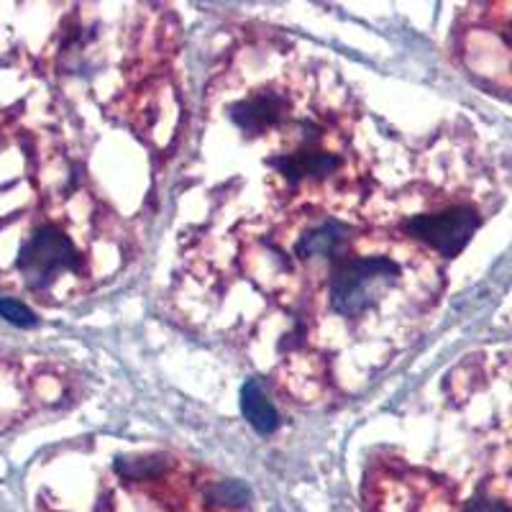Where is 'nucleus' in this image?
Instances as JSON below:
<instances>
[{
    "label": "nucleus",
    "mask_w": 512,
    "mask_h": 512,
    "mask_svg": "<svg viewBox=\"0 0 512 512\" xmlns=\"http://www.w3.org/2000/svg\"><path fill=\"white\" fill-rule=\"evenodd\" d=\"M484 221L482 198L466 195H448L436 203L425 205L423 210L408 213L400 223H395L410 241L423 246L428 254L441 259H454L472 241L477 228Z\"/></svg>",
    "instance_id": "obj_6"
},
{
    "label": "nucleus",
    "mask_w": 512,
    "mask_h": 512,
    "mask_svg": "<svg viewBox=\"0 0 512 512\" xmlns=\"http://www.w3.org/2000/svg\"><path fill=\"white\" fill-rule=\"evenodd\" d=\"M454 54L479 88L512 100V3H477L454 26Z\"/></svg>",
    "instance_id": "obj_4"
},
{
    "label": "nucleus",
    "mask_w": 512,
    "mask_h": 512,
    "mask_svg": "<svg viewBox=\"0 0 512 512\" xmlns=\"http://www.w3.org/2000/svg\"><path fill=\"white\" fill-rule=\"evenodd\" d=\"M361 492L367 512H464L451 479L397 456H377Z\"/></svg>",
    "instance_id": "obj_5"
},
{
    "label": "nucleus",
    "mask_w": 512,
    "mask_h": 512,
    "mask_svg": "<svg viewBox=\"0 0 512 512\" xmlns=\"http://www.w3.org/2000/svg\"><path fill=\"white\" fill-rule=\"evenodd\" d=\"M241 410H244V418L249 420L251 428L256 433H262V436L274 433L277 425H280V415H277L272 400H269L264 387L256 379H249L241 387Z\"/></svg>",
    "instance_id": "obj_7"
},
{
    "label": "nucleus",
    "mask_w": 512,
    "mask_h": 512,
    "mask_svg": "<svg viewBox=\"0 0 512 512\" xmlns=\"http://www.w3.org/2000/svg\"><path fill=\"white\" fill-rule=\"evenodd\" d=\"M443 290L436 256L400 228L361 221L359 231L292 303L290 328L269 367L300 402L336 390V359L374 349L379 364L413 341Z\"/></svg>",
    "instance_id": "obj_1"
},
{
    "label": "nucleus",
    "mask_w": 512,
    "mask_h": 512,
    "mask_svg": "<svg viewBox=\"0 0 512 512\" xmlns=\"http://www.w3.org/2000/svg\"><path fill=\"white\" fill-rule=\"evenodd\" d=\"M113 472L162 512H251L244 482L167 451L118 456Z\"/></svg>",
    "instance_id": "obj_3"
},
{
    "label": "nucleus",
    "mask_w": 512,
    "mask_h": 512,
    "mask_svg": "<svg viewBox=\"0 0 512 512\" xmlns=\"http://www.w3.org/2000/svg\"><path fill=\"white\" fill-rule=\"evenodd\" d=\"M0 315L6 320H11L13 326L31 328L36 326V315L26 308L21 300H13V297H0Z\"/></svg>",
    "instance_id": "obj_9"
},
{
    "label": "nucleus",
    "mask_w": 512,
    "mask_h": 512,
    "mask_svg": "<svg viewBox=\"0 0 512 512\" xmlns=\"http://www.w3.org/2000/svg\"><path fill=\"white\" fill-rule=\"evenodd\" d=\"M464 512H512V474H495L477 484Z\"/></svg>",
    "instance_id": "obj_8"
},
{
    "label": "nucleus",
    "mask_w": 512,
    "mask_h": 512,
    "mask_svg": "<svg viewBox=\"0 0 512 512\" xmlns=\"http://www.w3.org/2000/svg\"><path fill=\"white\" fill-rule=\"evenodd\" d=\"M111 233L108 216L88 195L70 187L21 223L11 256L0 264V277L39 303L75 300L100 277V251L116 249L108 244Z\"/></svg>",
    "instance_id": "obj_2"
}]
</instances>
